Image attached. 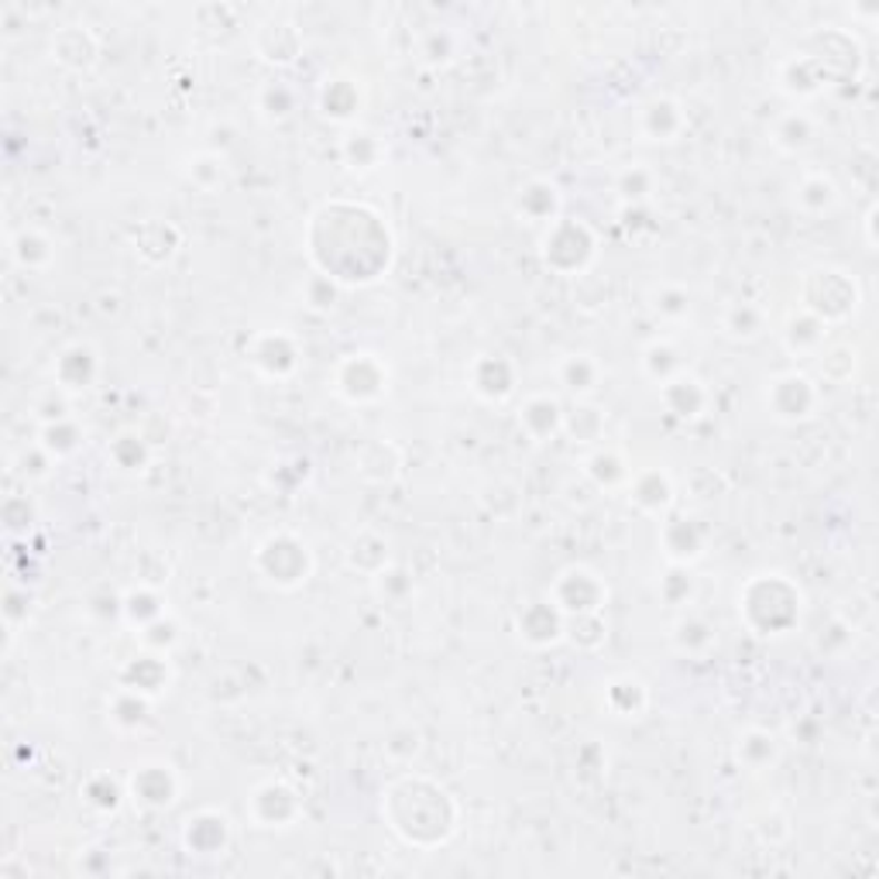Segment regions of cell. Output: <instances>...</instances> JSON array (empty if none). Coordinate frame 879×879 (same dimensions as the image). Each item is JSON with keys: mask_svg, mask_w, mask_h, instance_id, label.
Wrapping results in <instances>:
<instances>
[{"mask_svg": "<svg viewBox=\"0 0 879 879\" xmlns=\"http://www.w3.org/2000/svg\"><path fill=\"white\" fill-rule=\"evenodd\" d=\"M518 426L526 429L530 440L543 444V440L564 429V406L553 395H530L523 409H518Z\"/></svg>", "mask_w": 879, "mask_h": 879, "instance_id": "obj_19", "label": "cell"}, {"mask_svg": "<svg viewBox=\"0 0 879 879\" xmlns=\"http://www.w3.org/2000/svg\"><path fill=\"white\" fill-rule=\"evenodd\" d=\"M471 388L482 398H488V403H502V398L515 392V365L498 354L477 357L471 368Z\"/></svg>", "mask_w": 879, "mask_h": 879, "instance_id": "obj_18", "label": "cell"}, {"mask_svg": "<svg viewBox=\"0 0 879 879\" xmlns=\"http://www.w3.org/2000/svg\"><path fill=\"white\" fill-rule=\"evenodd\" d=\"M804 612V591L787 574H755L739 591V615L755 635H787Z\"/></svg>", "mask_w": 879, "mask_h": 879, "instance_id": "obj_3", "label": "cell"}, {"mask_svg": "<svg viewBox=\"0 0 879 879\" xmlns=\"http://www.w3.org/2000/svg\"><path fill=\"white\" fill-rule=\"evenodd\" d=\"M100 375V357L90 344H72L59 354L56 362V382L62 388H90L93 378Z\"/></svg>", "mask_w": 879, "mask_h": 879, "instance_id": "obj_21", "label": "cell"}, {"mask_svg": "<svg viewBox=\"0 0 879 879\" xmlns=\"http://www.w3.org/2000/svg\"><path fill=\"white\" fill-rule=\"evenodd\" d=\"M660 597L666 605H688L691 597H694V577H691V571L688 567H681V564H673L670 567V574L660 581Z\"/></svg>", "mask_w": 879, "mask_h": 879, "instance_id": "obj_41", "label": "cell"}, {"mask_svg": "<svg viewBox=\"0 0 879 879\" xmlns=\"http://www.w3.org/2000/svg\"><path fill=\"white\" fill-rule=\"evenodd\" d=\"M550 602L561 609L567 619H577V615H602L605 602H609V584L605 577L591 571V567H567L556 574L553 587H550Z\"/></svg>", "mask_w": 879, "mask_h": 879, "instance_id": "obj_7", "label": "cell"}, {"mask_svg": "<svg viewBox=\"0 0 879 879\" xmlns=\"http://www.w3.org/2000/svg\"><path fill=\"white\" fill-rule=\"evenodd\" d=\"M334 388L340 392V398H347L354 406L378 403L388 392V368L378 354H368V350L347 354L334 372Z\"/></svg>", "mask_w": 879, "mask_h": 879, "instance_id": "obj_8", "label": "cell"}, {"mask_svg": "<svg viewBox=\"0 0 879 879\" xmlns=\"http://www.w3.org/2000/svg\"><path fill=\"white\" fill-rule=\"evenodd\" d=\"M79 444H83V433H79V426L66 416L42 426V447L56 457H69L72 451H79Z\"/></svg>", "mask_w": 879, "mask_h": 879, "instance_id": "obj_35", "label": "cell"}, {"mask_svg": "<svg viewBox=\"0 0 879 879\" xmlns=\"http://www.w3.org/2000/svg\"><path fill=\"white\" fill-rule=\"evenodd\" d=\"M344 155H347L350 169H375V162L382 158V145L372 135H354L344 145Z\"/></svg>", "mask_w": 879, "mask_h": 879, "instance_id": "obj_46", "label": "cell"}, {"mask_svg": "<svg viewBox=\"0 0 879 879\" xmlns=\"http://www.w3.org/2000/svg\"><path fill=\"white\" fill-rule=\"evenodd\" d=\"M255 567L275 587H299L313 574V553L293 533H271L255 553Z\"/></svg>", "mask_w": 879, "mask_h": 879, "instance_id": "obj_5", "label": "cell"}, {"mask_svg": "<svg viewBox=\"0 0 879 879\" xmlns=\"http://www.w3.org/2000/svg\"><path fill=\"white\" fill-rule=\"evenodd\" d=\"M169 684V670L162 653H148L141 660H131L125 670V691H135L141 698H151Z\"/></svg>", "mask_w": 879, "mask_h": 879, "instance_id": "obj_25", "label": "cell"}, {"mask_svg": "<svg viewBox=\"0 0 879 879\" xmlns=\"http://www.w3.org/2000/svg\"><path fill=\"white\" fill-rule=\"evenodd\" d=\"M382 818L406 846L436 849L457 828V804L440 783L426 777H403L388 787L382 801Z\"/></svg>", "mask_w": 879, "mask_h": 879, "instance_id": "obj_2", "label": "cell"}, {"mask_svg": "<svg viewBox=\"0 0 879 879\" xmlns=\"http://www.w3.org/2000/svg\"><path fill=\"white\" fill-rule=\"evenodd\" d=\"M824 340H828V324H821V319L811 316L808 309L793 313V316L787 319V327H783V344H787L790 354H797V357H814V354H821Z\"/></svg>", "mask_w": 879, "mask_h": 879, "instance_id": "obj_22", "label": "cell"}, {"mask_svg": "<svg viewBox=\"0 0 879 879\" xmlns=\"http://www.w3.org/2000/svg\"><path fill=\"white\" fill-rule=\"evenodd\" d=\"M309 258L334 283H375L392 261V234L357 204H327L309 224Z\"/></svg>", "mask_w": 879, "mask_h": 879, "instance_id": "obj_1", "label": "cell"}, {"mask_svg": "<svg viewBox=\"0 0 879 879\" xmlns=\"http://www.w3.org/2000/svg\"><path fill=\"white\" fill-rule=\"evenodd\" d=\"M258 103H261L265 117H271V121H286V117H293V110H296V93L286 83H268L261 90Z\"/></svg>", "mask_w": 879, "mask_h": 879, "instance_id": "obj_44", "label": "cell"}, {"mask_svg": "<svg viewBox=\"0 0 879 879\" xmlns=\"http://www.w3.org/2000/svg\"><path fill=\"white\" fill-rule=\"evenodd\" d=\"M643 372L656 382V385H666L670 378H676L684 372V362H681V350L666 340H653L646 350H643Z\"/></svg>", "mask_w": 879, "mask_h": 879, "instance_id": "obj_32", "label": "cell"}, {"mask_svg": "<svg viewBox=\"0 0 879 879\" xmlns=\"http://www.w3.org/2000/svg\"><path fill=\"white\" fill-rule=\"evenodd\" d=\"M660 543H663V553L670 556V564H694L704 556V546H708V530L698 523L691 515H673L663 523L660 530Z\"/></svg>", "mask_w": 879, "mask_h": 879, "instance_id": "obj_13", "label": "cell"}, {"mask_svg": "<svg viewBox=\"0 0 879 879\" xmlns=\"http://www.w3.org/2000/svg\"><path fill=\"white\" fill-rule=\"evenodd\" d=\"M684 110L681 103H673L666 97L653 100L650 107H643V117H639V128L650 141H676V135L684 131Z\"/></svg>", "mask_w": 879, "mask_h": 879, "instance_id": "obj_23", "label": "cell"}, {"mask_svg": "<svg viewBox=\"0 0 879 879\" xmlns=\"http://www.w3.org/2000/svg\"><path fill=\"white\" fill-rule=\"evenodd\" d=\"M625 488H629V502L643 515H663L673 505V482H670V474L660 467L632 471Z\"/></svg>", "mask_w": 879, "mask_h": 879, "instance_id": "obj_15", "label": "cell"}, {"mask_svg": "<svg viewBox=\"0 0 879 879\" xmlns=\"http://www.w3.org/2000/svg\"><path fill=\"white\" fill-rule=\"evenodd\" d=\"M179 773L169 763H141L131 773V797L148 811H166L179 801Z\"/></svg>", "mask_w": 879, "mask_h": 879, "instance_id": "obj_11", "label": "cell"}, {"mask_svg": "<svg viewBox=\"0 0 879 879\" xmlns=\"http://www.w3.org/2000/svg\"><path fill=\"white\" fill-rule=\"evenodd\" d=\"M584 474H587V482H594L597 488H622L629 485V477H632V467L622 461L619 451H594L584 457Z\"/></svg>", "mask_w": 879, "mask_h": 879, "instance_id": "obj_26", "label": "cell"}, {"mask_svg": "<svg viewBox=\"0 0 879 879\" xmlns=\"http://www.w3.org/2000/svg\"><path fill=\"white\" fill-rule=\"evenodd\" d=\"M248 814L258 828H289L303 814V797L286 780H265L251 793Z\"/></svg>", "mask_w": 879, "mask_h": 879, "instance_id": "obj_10", "label": "cell"}, {"mask_svg": "<svg viewBox=\"0 0 879 879\" xmlns=\"http://www.w3.org/2000/svg\"><path fill=\"white\" fill-rule=\"evenodd\" d=\"M660 395H663L666 409H670L676 419H688V423H691V419H701L704 409H708V403H711V395H708L704 382L694 378V375H688V372H681L676 378H670L666 385H660Z\"/></svg>", "mask_w": 879, "mask_h": 879, "instance_id": "obj_17", "label": "cell"}, {"mask_svg": "<svg viewBox=\"0 0 879 879\" xmlns=\"http://www.w3.org/2000/svg\"><path fill=\"white\" fill-rule=\"evenodd\" d=\"M347 561H350L354 571L378 577V574L388 567V543H385L378 533H362V536H357V540L350 543Z\"/></svg>", "mask_w": 879, "mask_h": 879, "instance_id": "obj_31", "label": "cell"}, {"mask_svg": "<svg viewBox=\"0 0 879 879\" xmlns=\"http://www.w3.org/2000/svg\"><path fill=\"white\" fill-rule=\"evenodd\" d=\"M859 306L856 278L838 268H818L804 278V309L821 324H838Z\"/></svg>", "mask_w": 879, "mask_h": 879, "instance_id": "obj_6", "label": "cell"}, {"mask_svg": "<svg viewBox=\"0 0 879 879\" xmlns=\"http://www.w3.org/2000/svg\"><path fill=\"white\" fill-rule=\"evenodd\" d=\"M515 214L526 217L530 224H553L556 214H561V189H556L550 179H533L518 189L515 196Z\"/></svg>", "mask_w": 879, "mask_h": 879, "instance_id": "obj_20", "label": "cell"}, {"mask_svg": "<svg viewBox=\"0 0 879 879\" xmlns=\"http://www.w3.org/2000/svg\"><path fill=\"white\" fill-rule=\"evenodd\" d=\"M673 646L681 650L684 656H704L714 646V629L704 619L688 615V619L676 622V629H673Z\"/></svg>", "mask_w": 879, "mask_h": 879, "instance_id": "obj_33", "label": "cell"}, {"mask_svg": "<svg viewBox=\"0 0 879 879\" xmlns=\"http://www.w3.org/2000/svg\"><path fill=\"white\" fill-rule=\"evenodd\" d=\"M793 204H797V210L808 214V217L831 214L838 207V186L824 172H808L793 189Z\"/></svg>", "mask_w": 879, "mask_h": 879, "instance_id": "obj_24", "label": "cell"}, {"mask_svg": "<svg viewBox=\"0 0 879 879\" xmlns=\"http://www.w3.org/2000/svg\"><path fill=\"white\" fill-rule=\"evenodd\" d=\"M691 309V296L681 286H660L653 293V313L663 319H681Z\"/></svg>", "mask_w": 879, "mask_h": 879, "instance_id": "obj_45", "label": "cell"}, {"mask_svg": "<svg viewBox=\"0 0 879 879\" xmlns=\"http://www.w3.org/2000/svg\"><path fill=\"white\" fill-rule=\"evenodd\" d=\"M121 787H117L107 773H93L87 783H83V801L97 811H117L121 808Z\"/></svg>", "mask_w": 879, "mask_h": 879, "instance_id": "obj_40", "label": "cell"}, {"mask_svg": "<svg viewBox=\"0 0 879 879\" xmlns=\"http://www.w3.org/2000/svg\"><path fill=\"white\" fill-rule=\"evenodd\" d=\"M251 365L268 378H286L299 365V347L286 334H261L251 347Z\"/></svg>", "mask_w": 879, "mask_h": 879, "instance_id": "obj_16", "label": "cell"}, {"mask_svg": "<svg viewBox=\"0 0 879 879\" xmlns=\"http://www.w3.org/2000/svg\"><path fill=\"white\" fill-rule=\"evenodd\" d=\"M722 327L732 340H759L767 334V309L759 303H732L722 316Z\"/></svg>", "mask_w": 879, "mask_h": 879, "instance_id": "obj_29", "label": "cell"}, {"mask_svg": "<svg viewBox=\"0 0 879 879\" xmlns=\"http://www.w3.org/2000/svg\"><path fill=\"white\" fill-rule=\"evenodd\" d=\"M362 107V97H357V87L347 83V79H334L324 90V113L334 117V121H350Z\"/></svg>", "mask_w": 879, "mask_h": 879, "instance_id": "obj_36", "label": "cell"}, {"mask_svg": "<svg viewBox=\"0 0 879 879\" xmlns=\"http://www.w3.org/2000/svg\"><path fill=\"white\" fill-rule=\"evenodd\" d=\"M564 429L574 436V444H594V440H602L605 416L594 406H577L574 413H564Z\"/></svg>", "mask_w": 879, "mask_h": 879, "instance_id": "obj_39", "label": "cell"}, {"mask_svg": "<svg viewBox=\"0 0 879 879\" xmlns=\"http://www.w3.org/2000/svg\"><path fill=\"white\" fill-rule=\"evenodd\" d=\"M650 704L646 684L635 681V676H619V681L609 684V711L615 718H639Z\"/></svg>", "mask_w": 879, "mask_h": 879, "instance_id": "obj_30", "label": "cell"}, {"mask_svg": "<svg viewBox=\"0 0 879 879\" xmlns=\"http://www.w3.org/2000/svg\"><path fill=\"white\" fill-rule=\"evenodd\" d=\"M556 378H561V385L571 395L581 398V395H591L597 382H602V365H597L591 354H567L561 368H556Z\"/></svg>", "mask_w": 879, "mask_h": 879, "instance_id": "obj_28", "label": "cell"}, {"mask_svg": "<svg viewBox=\"0 0 879 879\" xmlns=\"http://www.w3.org/2000/svg\"><path fill=\"white\" fill-rule=\"evenodd\" d=\"M735 755H739V763L752 773H763L777 763V755H780V742L773 732H763V729H752L739 739L735 745Z\"/></svg>", "mask_w": 879, "mask_h": 879, "instance_id": "obj_27", "label": "cell"}, {"mask_svg": "<svg viewBox=\"0 0 879 879\" xmlns=\"http://www.w3.org/2000/svg\"><path fill=\"white\" fill-rule=\"evenodd\" d=\"M11 255L18 258V265H24L28 271H42L52 265V241L34 230H24L18 241L11 245Z\"/></svg>", "mask_w": 879, "mask_h": 879, "instance_id": "obj_34", "label": "cell"}, {"mask_svg": "<svg viewBox=\"0 0 879 879\" xmlns=\"http://www.w3.org/2000/svg\"><path fill=\"white\" fill-rule=\"evenodd\" d=\"M821 403V388L804 372L777 375L767 388V406L780 423H804Z\"/></svg>", "mask_w": 879, "mask_h": 879, "instance_id": "obj_9", "label": "cell"}, {"mask_svg": "<svg viewBox=\"0 0 879 879\" xmlns=\"http://www.w3.org/2000/svg\"><path fill=\"white\" fill-rule=\"evenodd\" d=\"M597 255V237L584 220L561 217L553 220L540 241V258L556 275H581Z\"/></svg>", "mask_w": 879, "mask_h": 879, "instance_id": "obj_4", "label": "cell"}, {"mask_svg": "<svg viewBox=\"0 0 879 879\" xmlns=\"http://www.w3.org/2000/svg\"><path fill=\"white\" fill-rule=\"evenodd\" d=\"M619 192H622V199H629V204H646V199L653 196V186H656V179H653V172L650 169H643V166H632V169H625L622 176H619Z\"/></svg>", "mask_w": 879, "mask_h": 879, "instance_id": "obj_43", "label": "cell"}, {"mask_svg": "<svg viewBox=\"0 0 879 879\" xmlns=\"http://www.w3.org/2000/svg\"><path fill=\"white\" fill-rule=\"evenodd\" d=\"M773 141H777V148H783V151L808 148V145L814 141V125H811V117H808V113H787L783 121L777 125V131H773Z\"/></svg>", "mask_w": 879, "mask_h": 879, "instance_id": "obj_38", "label": "cell"}, {"mask_svg": "<svg viewBox=\"0 0 879 879\" xmlns=\"http://www.w3.org/2000/svg\"><path fill=\"white\" fill-rule=\"evenodd\" d=\"M337 293H340V283H334V278L327 275H309V283H306V303L313 309H334L337 306Z\"/></svg>", "mask_w": 879, "mask_h": 879, "instance_id": "obj_47", "label": "cell"}, {"mask_svg": "<svg viewBox=\"0 0 879 879\" xmlns=\"http://www.w3.org/2000/svg\"><path fill=\"white\" fill-rule=\"evenodd\" d=\"M230 821L220 811H196L182 824V846L192 856H220L230 846Z\"/></svg>", "mask_w": 879, "mask_h": 879, "instance_id": "obj_12", "label": "cell"}, {"mask_svg": "<svg viewBox=\"0 0 879 879\" xmlns=\"http://www.w3.org/2000/svg\"><path fill=\"white\" fill-rule=\"evenodd\" d=\"M110 457L117 467H125V471H138L145 461H148V447H145V440L138 433H121L110 444Z\"/></svg>", "mask_w": 879, "mask_h": 879, "instance_id": "obj_42", "label": "cell"}, {"mask_svg": "<svg viewBox=\"0 0 879 879\" xmlns=\"http://www.w3.org/2000/svg\"><path fill=\"white\" fill-rule=\"evenodd\" d=\"M518 639L530 646H553V643H561V639L567 635V615L556 609L550 597H543V602H530L523 612H518Z\"/></svg>", "mask_w": 879, "mask_h": 879, "instance_id": "obj_14", "label": "cell"}, {"mask_svg": "<svg viewBox=\"0 0 879 879\" xmlns=\"http://www.w3.org/2000/svg\"><path fill=\"white\" fill-rule=\"evenodd\" d=\"M121 612H125L128 622L138 625V629H145L148 622H155V619H162V615H166L162 597H158L151 587H138V591H131V594L125 597V602H121Z\"/></svg>", "mask_w": 879, "mask_h": 879, "instance_id": "obj_37", "label": "cell"}]
</instances>
